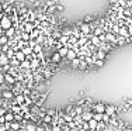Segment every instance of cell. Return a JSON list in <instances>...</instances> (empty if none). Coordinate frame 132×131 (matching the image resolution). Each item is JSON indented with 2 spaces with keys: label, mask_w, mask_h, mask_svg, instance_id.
Returning <instances> with one entry per match:
<instances>
[{
  "label": "cell",
  "mask_w": 132,
  "mask_h": 131,
  "mask_svg": "<svg viewBox=\"0 0 132 131\" xmlns=\"http://www.w3.org/2000/svg\"><path fill=\"white\" fill-rule=\"evenodd\" d=\"M13 20H11V17L8 16V14H4L3 13V17H2V20H0V27H2L3 30H7V28H10V27H13Z\"/></svg>",
  "instance_id": "obj_1"
},
{
  "label": "cell",
  "mask_w": 132,
  "mask_h": 131,
  "mask_svg": "<svg viewBox=\"0 0 132 131\" xmlns=\"http://www.w3.org/2000/svg\"><path fill=\"white\" fill-rule=\"evenodd\" d=\"M62 59H63V58H62V56L59 55V52H58V51H55V52L52 54V55H51V62H52V64L59 65V64L62 62Z\"/></svg>",
  "instance_id": "obj_6"
},
{
  "label": "cell",
  "mask_w": 132,
  "mask_h": 131,
  "mask_svg": "<svg viewBox=\"0 0 132 131\" xmlns=\"http://www.w3.org/2000/svg\"><path fill=\"white\" fill-rule=\"evenodd\" d=\"M20 64H21V62H20L17 58H14V56H13V58H10V65L13 68H20Z\"/></svg>",
  "instance_id": "obj_25"
},
{
  "label": "cell",
  "mask_w": 132,
  "mask_h": 131,
  "mask_svg": "<svg viewBox=\"0 0 132 131\" xmlns=\"http://www.w3.org/2000/svg\"><path fill=\"white\" fill-rule=\"evenodd\" d=\"M31 61V71H37L38 68L41 66V59L38 56H34V58L30 59Z\"/></svg>",
  "instance_id": "obj_5"
},
{
  "label": "cell",
  "mask_w": 132,
  "mask_h": 131,
  "mask_svg": "<svg viewBox=\"0 0 132 131\" xmlns=\"http://www.w3.org/2000/svg\"><path fill=\"white\" fill-rule=\"evenodd\" d=\"M8 41H10V38L6 37L4 34L0 35V45H6V44H8Z\"/></svg>",
  "instance_id": "obj_28"
},
{
  "label": "cell",
  "mask_w": 132,
  "mask_h": 131,
  "mask_svg": "<svg viewBox=\"0 0 132 131\" xmlns=\"http://www.w3.org/2000/svg\"><path fill=\"white\" fill-rule=\"evenodd\" d=\"M104 113H107L108 116H115L117 114V106H114V104L106 106V111Z\"/></svg>",
  "instance_id": "obj_14"
},
{
  "label": "cell",
  "mask_w": 132,
  "mask_h": 131,
  "mask_svg": "<svg viewBox=\"0 0 132 131\" xmlns=\"http://www.w3.org/2000/svg\"><path fill=\"white\" fill-rule=\"evenodd\" d=\"M21 93H23V94H24V96H25V97H28L30 94H31V89H28V88H24Z\"/></svg>",
  "instance_id": "obj_38"
},
{
  "label": "cell",
  "mask_w": 132,
  "mask_h": 131,
  "mask_svg": "<svg viewBox=\"0 0 132 131\" xmlns=\"http://www.w3.org/2000/svg\"><path fill=\"white\" fill-rule=\"evenodd\" d=\"M77 58V52L74 51L73 48H69L68 49V55H66V59H69V61H72V59Z\"/></svg>",
  "instance_id": "obj_16"
},
{
  "label": "cell",
  "mask_w": 132,
  "mask_h": 131,
  "mask_svg": "<svg viewBox=\"0 0 132 131\" xmlns=\"http://www.w3.org/2000/svg\"><path fill=\"white\" fill-rule=\"evenodd\" d=\"M41 73H42V76H44V79H45V80H49L51 78H52V75H53V72H52V71H51L48 66L42 68V71H41Z\"/></svg>",
  "instance_id": "obj_7"
},
{
  "label": "cell",
  "mask_w": 132,
  "mask_h": 131,
  "mask_svg": "<svg viewBox=\"0 0 132 131\" xmlns=\"http://www.w3.org/2000/svg\"><path fill=\"white\" fill-rule=\"evenodd\" d=\"M93 131H101V130H98V128H96V130H93Z\"/></svg>",
  "instance_id": "obj_50"
},
{
  "label": "cell",
  "mask_w": 132,
  "mask_h": 131,
  "mask_svg": "<svg viewBox=\"0 0 132 131\" xmlns=\"http://www.w3.org/2000/svg\"><path fill=\"white\" fill-rule=\"evenodd\" d=\"M3 78H4V83H7V85H11V86H13L14 83L17 82L16 76H13L10 72H4V73H3Z\"/></svg>",
  "instance_id": "obj_3"
},
{
  "label": "cell",
  "mask_w": 132,
  "mask_h": 131,
  "mask_svg": "<svg viewBox=\"0 0 132 131\" xmlns=\"http://www.w3.org/2000/svg\"><path fill=\"white\" fill-rule=\"evenodd\" d=\"M65 7L61 4V3H56V11H63Z\"/></svg>",
  "instance_id": "obj_40"
},
{
  "label": "cell",
  "mask_w": 132,
  "mask_h": 131,
  "mask_svg": "<svg viewBox=\"0 0 132 131\" xmlns=\"http://www.w3.org/2000/svg\"><path fill=\"white\" fill-rule=\"evenodd\" d=\"M93 56H94L96 59H106L107 52L103 51V49H100V48H97V49H96V52L93 54Z\"/></svg>",
  "instance_id": "obj_10"
},
{
  "label": "cell",
  "mask_w": 132,
  "mask_h": 131,
  "mask_svg": "<svg viewBox=\"0 0 132 131\" xmlns=\"http://www.w3.org/2000/svg\"><path fill=\"white\" fill-rule=\"evenodd\" d=\"M107 126H108L107 123H104V121H100V123H98V126H97V128H98V130H104Z\"/></svg>",
  "instance_id": "obj_39"
},
{
  "label": "cell",
  "mask_w": 132,
  "mask_h": 131,
  "mask_svg": "<svg viewBox=\"0 0 132 131\" xmlns=\"http://www.w3.org/2000/svg\"><path fill=\"white\" fill-rule=\"evenodd\" d=\"M2 17H3V13H0V20H2Z\"/></svg>",
  "instance_id": "obj_49"
},
{
  "label": "cell",
  "mask_w": 132,
  "mask_h": 131,
  "mask_svg": "<svg viewBox=\"0 0 132 131\" xmlns=\"http://www.w3.org/2000/svg\"><path fill=\"white\" fill-rule=\"evenodd\" d=\"M18 131H27V130H25V128H20Z\"/></svg>",
  "instance_id": "obj_48"
},
{
  "label": "cell",
  "mask_w": 132,
  "mask_h": 131,
  "mask_svg": "<svg viewBox=\"0 0 132 131\" xmlns=\"http://www.w3.org/2000/svg\"><path fill=\"white\" fill-rule=\"evenodd\" d=\"M25 130L27 131H37V126H35V124H32V123H27Z\"/></svg>",
  "instance_id": "obj_32"
},
{
  "label": "cell",
  "mask_w": 132,
  "mask_h": 131,
  "mask_svg": "<svg viewBox=\"0 0 132 131\" xmlns=\"http://www.w3.org/2000/svg\"><path fill=\"white\" fill-rule=\"evenodd\" d=\"M70 131H77V128H74V130H70Z\"/></svg>",
  "instance_id": "obj_52"
},
{
  "label": "cell",
  "mask_w": 132,
  "mask_h": 131,
  "mask_svg": "<svg viewBox=\"0 0 132 131\" xmlns=\"http://www.w3.org/2000/svg\"><path fill=\"white\" fill-rule=\"evenodd\" d=\"M6 111H7V109H6V107H0V117H2V116H4Z\"/></svg>",
  "instance_id": "obj_43"
},
{
  "label": "cell",
  "mask_w": 132,
  "mask_h": 131,
  "mask_svg": "<svg viewBox=\"0 0 132 131\" xmlns=\"http://www.w3.org/2000/svg\"><path fill=\"white\" fill-rule=\"evenodd\" d=\"M4 118H6V121H7V123L14 121V113L11 111V110H7V111H6V114H4Z\"/></svg>",
  "instance_id": "obj_18"
},
{
  "label": "cell",
  "mask_w": 132,
  "mask_h": 131,
  "mask_svg": "<svg viewBox=\"0 0 132 131\" xmlns=\"http://www.w3.org/2000/svg\"><path fill=\"white\" fill-rule=\"evenodd\" d=\"M16 34H17V27L16 25L10 27V28H7V30H4V35H6V37H8V38H13Z\"/></svg>",
  "instance_id": "obj_8"
},
{
  "label": "cell",
  "mask_w": 132,
  "mask_h": 131,
  "mask_svg": "<svg viewBox=\"0 0 132 131\" xmlns=\"http://www.w3.org/2000/svg\"><path fill=\"white\" fill-rule=\"evenodd\" d=\"M21 40H24V41L31 40V38H30V32H27V31H21Z\"/></svg>",
  "instance_id": "obj_34"
},
{
  "label": "cell",
  "mask_w": 132,
  "mask_h": 131,
  "mask_svg": "<svg viewBox=\"0 0 132 131\" xmlns=\"http://www.w3.org/2000/svg\"><path fill=\"white\" fill-rule=\"evenodd\" d=\"M127 27H128V34L132 35V24L131 25H127Z\"/></svg>",
  "instance_id": "obj_44"
},
{
  "label": "cell",
  "mask_w": 132,
  "mask_h": 131,
  "mask_svg": "<svg viewBox=\"0 0 132 131\" xmlns=\"http://www.w3.org/2000/svg\"><path fill=\"white\" fill-rule=\"evenodd\" d=\"M79 28H80V32H82L83 35H87L89 37L90 34H93V28L89 23H82V25H80Z\"/></svg>",
  "instance_id": "obj_2"
},
{
  "label": "cell",
  "mask_w": 132,
  "mask_h": 131,
  "mask_svg": "<svg viewBox=\"0 0 132 131\" xmlns=\"http://www.w3.org/2000/svg\"><path fill=\"white\" fill-rule=\"evenodd\" d=\"M41 34H42V31H41V28H40V27H35V28L32 30L31 32H30V38H31V40H35V38H38Z\"/></svg>",
  "instance_id": "obj_13"
},
{
  "label": "cell",
  "mask_w": 132,
  "mask_h": 131,
  "mask_svg": "<svg viewBox=\"0 0 132 131\" xmlns=\"http://www.w3.org/2000/svg\"><path fill=\"white\" fill-rule=\"evenodd\" d=\"M20 128H21V124H20V123H17V121H11V123H10V130L18 131Z\"/></svg>",
  "instance_id": "obj_24"
},
{
  "label": "cell",
  "mask_w": 132,
  "mask_h": 131,
  "mask_svg": "<svg viewBox=\"0 0 132 131\" xmlns=\"http://www.w3.org/2000/svg\"><path fill=\"white\" fill-rule=\"evenodd\" d=\"M104 61H106V59H96V61H94V66H96V68L104 66Z\"/></svg>",
  "instance_id": "obj_33"
},
{
  "label": "cell",
  "mask_w": 132,
  "mask_h": 131,
  "mask_svg": "<svg viewBox=\"0 0 132 131\" xmlns=\"http://www.w3.org/2000/svg\"><path fill=\"white\" fill-rule=\"evenodd\" d=\"M87 42H89V37H87V35H83V34H82L79 38H77V44H79L80 47L86 45Z\"/></svg>",
  "instance_id": "obj_17"
},
{
  "label": "cell",
  "mask_w": 132,
  "mask_h": 131,
  "mask_svg": "<svg viewBox=\"0 0 132 131\" xmlns=\"http://www.w3.org/2000/svg\"><path fill=\"white\" fill-rule=\"evenodd\" d=\"M70 65H72V68H73V69H79V65H80V58H79V56H77V58H74V59H72Z\"/></svg>",
  "instance_id": "obj_23"
},
{
  "label": "cell",
  "mask_w": 132,
  "mask_h": 131,
  "mask_svg": "<svg viewBox=\"0 0 132 131\" xmlns=\"http://www.w3.org/2000/svg\"><path fill=\"white\" fill-rule=\"evenodd\" d=\"M110 120H111V116H108L107 113H103V121H104V123L108 124V123H110Z\"/></svg>",
  "instance_id": "obj_37"
},
{
  "label": "cell",
  "mask_w": 132,
  "mask_h": 131,
  "mask_svg": "<svg viewBox=\"0 0 132 131\" xmlns=\"http://www.w3.org/2000/svg\"><path fill=\"white\" fill-rule=\"evenodd\" d=\"M93 111L96 113H104L106 111V104H103V103H96V104H93Z\"/></svg>",
  "instance_id": "obj_11"
},
{
  "label": "cell",
  "mask_w": 132,
  "mask_h": 131,
  "mask_svg": "<svg viewBox=\"0 0 132 131\" xmlns=\"http://www.w3.org/2000/svg\"><path fill=\"white\" fill-rule=\"evenodd\" d=\"M14 102H16V104L21 106V104H24V103H25V96H24L23 93L16 94V96H14Z\"/></svg>",
  "instance_id": "obj_12"
},
{
  "label": "cell",
  "mask_w": 132,
  "mask_h": 131,
  "mask_svg": "<svg viewBox=\"0 0 132 131\" xmlns=\"http://www.w3.org/2000/svg\"><path fill=\"white\" fill-rule=\"evenodd\" d=\"M52 131H62V127L59 126V124H53V128Z\"/></svg>",
  "instance_id": "obj_42"
},
{
  "label": "cell",
  "mask_w": 132,
  "mask_h": 131,
  "mask_svg": "<svg viewBox=\"0 0 132 131\" xmlns=\"http://www.w3.org/2000/svg\"><path fill=\"white\" fill-rule=\"evenodd\" d=\"M125 106H127V109L132 107V99H127V100H125Z\"/></svg>",
  "instance_id": "obj_41"
},
{
  "label": "cell",
  "mask_w": 132,
  "mask_h": 131,
  "mask_svg": "<svg viewBox=\"0 0 132 131\" xmlns=\"http://www.w3.org/2000/svg\"><path fill=\"white\" fill-rule=\"evenodd\" d=\"M87 123H89V128H90V131L96 130V128H97V126H98V121H97V120H94V118L89 120Z\"/></svg>",
  "instance_id": "obj_21"
},
{
  "label": "cell",
  "mask_w": 132,
  "mask_h": 131,
  "mask_svg": "<svg viewBox=\"0 0 132 131\" xmlns=\"http://www.w3.org/2000/svg\"><path fill=\"white\" fill-rule=\"evenodd\" d=\"M93 118H94V120H97L98 123H100V121H103V113H96V111H93Z\"/></svg>",
  "instance_id": "obj_30"
},
{
  "label": "cell",
  "mask_w": 132,
  "mask_h": 131,
  "mask_svg": "<svg viewBox=\"0 0 132 131\" xmlns=\"http://www.w3.org/2000/svg\"><path fill=\"white\" fill-rule=\"evenodd\" d=\"M8 64H10V58L7 56L6 52H2L0 54V68L4 66V65H8Z\"/></svg>",
  "instance_id": "obj_9"
},
{
  "label": "cell",
  "mask_w": 132,
  "mask_h": 131,
  "mask_svg": "<svg viewBox=\"0 0 132 131\" xmlns=\"http://www.w3.org/2000/svg\"><path fill=\"white\" fill-rule=\"evenodd\" d=\"M0 99H3V97H2V92H0Z\"/></svg>",
  "instance_id": "obj_51"
},
{
  "label": "cell",
  "mask_w": 132,
  "mask_h": 131,
  "mask_svg": "<svg viewBox=\"0 0 132 131\" xmlns=\"http://www.w3.org/2000/svg\"><path fill=\"white\" fill-rule=\"evenodd\" d=\"M20 68H21V69H31V61H30V59H24V61H21Z\"/></svg>",
  "instance_id": "obj_20"
},
{
  "label": "cell",
  "mask_w": 132,
  "mask_h": 131,
  "mask_svg": "<svg viewBox=\"0 0 132 131\" xmlns=\"http://www.w3.org/2000/svg\"><path fill=\"white\" fill-rule=\"evenodd\" d=\"M83 111H84L83 106H74V114H76V116H82Z\"/></svg>",
  "instance_id": "obj_31"
},
{
  "label": "cell",
  "mask_w": 132,
  "mask_h": 131,
  "mask_svg": "<svg viewBox=\"0 0 132 131\" xmlns=\"http://www.w3.org/2000/svg\"><path fill=\"white\" fill-rule=\"evenodd\" d=\"M2 97H3L4 100H11V99H14L13 90H11V89H4V90L2 92Z\"/></svg>",
  "instance_id": "obj_4"
},
{
  "label": "cell",
  "mask_w": 132,
  "mask_h": 131,
  "mask_svg": "<svg viewBox=\"0 0 132 131\" xmlns=\"http://www.w3.org/2000/svg\"><path fill=\"white\" fill-rule=\"evenodd\" d=\"M42 121L45 124H52L53 123V117H52V116H49V114H45L42 117Z\"/></svg>",
  "instance_id": "obj_26"
},
{
  "label": "cell",
  "mask_w": 132,
  "mask_h": 131,
  "mask_svg": "<svg viewBox=\"0 0 132 131\" xmlns=\"http://www.w3.org/2000/svg\"><path fill=\"white\" fill-rule=\"evenodd\" d=\"M68 49H69V47H66V45H63V47H61V48L58 49L59 55H61L62 58H66V55H68Z\"/></svg>",
  "instance_id": "obj_22"
},
{
  "label": "cell",
  "mask_w": 132,
  "mask_h": 131,
  "mask_svg": "<svg viewBox=\"0 0 132 131\" xmlns=\"http://www.w3.org/2000/svg\"><path fill=\"white\" fill-rule=\"evenodd\" d=\"M0 13H3V2L0 0Z\"/></svg>",
  "instance_id": "obj_45"
},
{
  "label": "cell",
  "mask_w": 132,
  "mask_h": 131,
  "mask_svg": "<svg viewBox=\"0 0 132 131\" xmlns=\"http://www.w3.org/2000/svg\"><path fill=\"white\" fill-rule=\"evenodd\" d=\"M83 23H93V16H90V14H87V16H84V19H83Z\"/></svg>",
  "instance_id": "obj_36"
},
{
  "label": "cell",
  "mask_w": 132,
  "mask_h": 131,
  "mask_svg": "<svg viewBox=\"0 0 132 131\" xmlns=\"http://www.w3.org/2000/svg\"><path fill=\"white\" fill-rule=\"evenodd\" d=\"M14 58H17L20 62H21V61H24V59H27V56L24 55V52L21 51V49H17L16 54H14Z\"/></svg>",
  "instance_id": "obj_19"
},
{
  "label": "cell",
  "mask_w": 132,
  "mask_h": 131,
  "mask_svg": "<svg viewBox=\"0 0 132 131\" xmlns=\"http://www.w3.org/2000/svg\"><path fill=\"white\" fill-rule=\"evenodd\" d=\"M46 114L52 116V117H56V116H58V111H56L55 109H49V110H46Z\"/></svg>",
  "instance_id": "obj_35"
},
{
  "label": "cell",
  "mask_w": 132,
  "mask_h": 131,
  "mask_svg": "<svg viewBox=\"0 0 132 131\" xmlns=\"http://www.w3.org/2000/svg\"><path fill=\"white\" fill-rule=\"evenodd\" d=\"M62 117H63L65 123H70V121H73V116H72L70 113H63V114H62Z\"/></svg>",
  "instance_id": "obj_27"
},
{
  "label": "cell",
  "mask_w": 132,
  "mask_h": 131,
  "mask_svg": "<svg viewBox=\"0 0 132 131\" xmlns=\"http://www.w3.org/2000/svg\"><path fill=\"white\" fill-rule=\"evenodd\" d=\"M93 118V111H89V110H84V111L82 113V120L83 121H89Z\"/></svg>",
  "instance_id": "obj_15"
},
{
  "label": "cell",
  "mask_w": 132,
  "mask_h": 131,
  "mask_svg": "<svg viewBox=\"0 0 132 131\" xmlns=\"http://www.w3.org/2000/svg\"><path fill=\"white\" fill-rule=\"evenodd\" d=\"M37 131H45V130L42 128V127H37Z\"/></svg>",
  "instance_id": "obj_47"
},
{
  "label": "cell",
  "mask_w": 132,
  "mask_h": 131,
  "mask_svg": "<svg viewBox=\"0 0 132 131\" xmlns=\"http://www.w3.org/2000/svg\"><path fill=\"white\" fill-rule=\"evenodd\" d=\"M68 40H69V35H61V38H59V42L62 44V45H66L68 47Z\"/></svg>",
  "instance_id": "obj_29"
},
{
  "label": "cell",
  "mask_w": 132,
  "mask_h": 131,
  "mask_svg": "<svg viewBox=\"0 0 132 131\" xmlns=\"http://www.w3.org/2000/svg\"><path fill=\"white\" fill-rule=\"evenodd\" d=\"M122 131H132V128H131V127H125V128L122 130Z\"/></svg>",
  "instance_id": "obj_46"
}]
</instances>
